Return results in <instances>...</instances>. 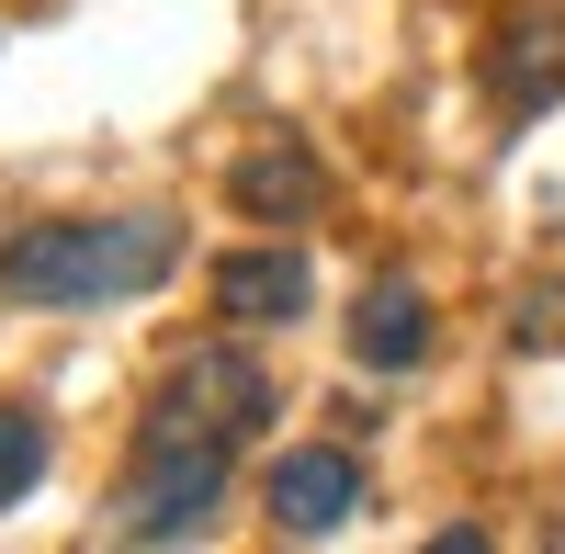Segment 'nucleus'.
I'll list each match as a JSON object with an SVG mask.
<instances>
[{
  "instance_id": "0eeeda50",
  "label": "nucleus",
  "mask_w": 565,
  "mask_h": 554,
  "mask_svg": "<svg viewBox=\"0 0 565 554\" xmlns=\"http://www.w3.org/2000/svg\"><path fill=\"white\" fill-rule=\"evenodd\" d=\"M351 351L373 362V374H407V362L430 351V295H418V284H373L351 306Z\"/></svg>"
},
{
  "instance_id": "6e6552de",
  "label": "nucleus",
  "mask_w": 565,
  "mask_h": 554,
  "mask_svg": "<svg viewBox=\"0 0 565 554\" xmlns=\"http://www.w3.org/2000/svg\"><path fill=\"white\" fill-rule=\"evenodd\" d=\"M543 90H565V23H521V34L498 45V103L532 114Z\"/></svg>"
},
{
  "instance_id": "39448f33",
  "label": "nucleus",
  "mask_w": 565,
  "mask_h": 554,
  "mask_svg": "<svg viewBox=\"0 0 565 554\" xmlns=\"http://www.w3.org/2000/svg\"><path fill=\"white\" fill-rule=\"evenodd\" d=\"M306 295H317L306 249H238V260H215V306H226V317H249V329L306 317Z\"/></svg>"
},
{
  "instance_id": "423d86ee",
  "label": "nucleus",
  "mask_w": 565,
  "mask_h": 554,
  "mask_svg": "<svg viewBox=\"0 0 565 554\" xmlns=\"http://www.w3.org/2000/svg\"><path fill=\"white\" fill-rule=\"evenodd\" d=\"M226 193H238L260 226H306V215L328 204V170H317L306 148H249L238 170H226Z\"/></svg>"
},
{
  "instance_id": "7ed1b4c3",
  "label": "nucleus",
  "mask_w": 565,
  "mask_h": 554,
  "mask_svg": "<svg viewBox=\"0 0 565 554\" xmlns=\"http://www.w3.org/2000/svg\"><path fill=\"white\" fill-rule=\"evenodd\" d=\"M215 487H226V452H136V487H125L114 532L125 543H181V532H204Z\"/></svg>"
},
{
  "instance_id": "f257e3e1",
  "label": "nucleus",
  "mask_w": 565,
  "mask_h": 554,
  "mask_svg": "<svg viewBox=\"0 0 565 554\" xmlns=\"http://www.w3.org/2000/svg\"><path fill=\"white\" fill-rule=\"evenodd\" d=\"M170 215H68V226H23L0 238V295L12 306H125L170 284Z\"/></svg>"
},
{
  "instance_id": "1a4fd4ad",
  "label": "nucleus",
  "mask_w": 565,
  "mask_h": 554,
  "mask_svg": "<svg viewBox=\"0 0 565 554\" xmlns=\"http://www.w3.org/2000/svg\"><path fill=\"white\" fill-rule=\"evenodd\" d=\"M34 476H45V419L34 407H0V510L34 498Z\"/></svg>"
},
{
  "instance_id": "20e7f679",
  "label": "nucleus",
  "mask_w": 565,
  "mask_h": 554,
  "mask_svg": "<svg viewBox=\"0 0 565 554\" xmlns=\"http://www.w3.org/2000/svg\"><path fill=\"white\" fill-rule=\"evenodd\" d=\"M351 510H362V465H351V452L306 441V452H282V465H271V521H282V532H340Z\"/></svg>"
},
{
  "instance_id": "f03ea898",
  "label": "nucleus",
  "mask_w": 565,
  "mask_h": 554,
  "mask_svg": "<svg viewBox=\"0 0 565 554\" xmlns=\"http://www.w3.org/2000/svg\"><path fill=\"white\" fill-rule=\"evenodd\" d=\"M260 419H271L260 362H238V351H193V362L159 385V407H148V430H136V452H238Z\"/></svg>"
}]
</instances>
